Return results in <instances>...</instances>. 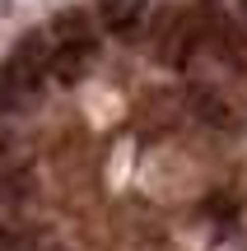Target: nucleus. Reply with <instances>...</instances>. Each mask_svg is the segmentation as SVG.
I'll return each instance as SVG.
<instances>
[{"instance_id":"nucleus-4","label":"nucleus","mask_w":247,"mask_h":251,"mask_svg":"<svg viewBox=\"0 0 247 251\" xmlns=\"http://www.w3.org/2000/svg\"><path fill=\"white\" fill-rule=\"evenodd\" d=\"M0 251H61V242L28 224H5L0 228Z\"/></svg>"},{"instance_id":"nucleus-5","label":"nucleus","mask_w":247,"mask_h":251,"mask_svg":"<svg viewBox=\"0 0 247 251\" xmlns=\"http://www.w3.org/2000/svg\"><path fill=\"white\" fill-rule=\"evenodd\" d=\"M145 9H149V0H98V14L112 33H131L145 19Z\"/></svg>"},{"instance_id":"nucleus-6","label":"nucleus","mask_w":247,"mask_h":251,"mask_svg":"<svg viewBox=\"0 0 247 251\" xmlns=\"http://www.w3.org/2000/svg\"><path fill=\"white\" fill-rule=\"evenodd\" d=\"M28 196V172L14 163V153L0 144V200L5 205H14V200H24Z\"/></svg>"},{"instance_id":"nucleus-1","label":"nucleus","mask_w":247,"mask_h":251,"mask_svg":"<svg viewBox=\"0 0 247 251\" xmlns=\"http://www.w3.org/2000/svg\"><path fill=\"white\" fill-rule=\"evenodd\" d=\"M52 75V51H47V37L42 33H28L19 37V47L9 51V61L0 65V107L19 112L37 98L42 79Z\"/></svg>"},{"instance_id":"nucleus-8","label":"nucleus","mask_w":247,"mask_h":251,"mask_svg":"<svg viewBox=\"0 0 247 251\" xmlns=\"http://www.w3.org/2000/svg\"><path fill=\"white\" fill-rule=\"evenodd\" d=\"M56 28L65 33V42H70V37H89V33H84V14H80V9H70V14H61V19H56Z\"/></svg>"},{"instance_id":"nucleus-7","label":"nucleus","mask_w":247,"mask_h":251,"mask_svg":"<svg viewBox=\"0 0 247 251\" xmlns=\"http://www.w3.org/2000/svg\"><path fill=\"white\" fill-rule=\"evenodd\" d=\"M192 107H196V117H201L205 126H220V130H229V126H233L229 102H224L220 93H210V89H192Z\"/></svg>"},{"instance_id":"nucleus-2","label":"nucleus","mask_w":247,"mask_h":251,"mask_svg":"<svg viewBox=\"0 0 247 251\" xmlns=\"http://www.w3.org/2000/svg\"><path fill=\"white\" fill-rule=\"evenodd\" d=\"M201 42V24L192 14H168L159 24V61L164 65H182Z\"/></svg>"},{"instance_id":"nucleus-3","label":"nucleus","mask_w":247,"mask_h":251,"mask_svg":"<svg viewBox=\"0 0 247 251\" xmlns=\"http://www.w3.org/2000/svg\"><path fill=\"white\" fill-rule=\"evenodd\" d=\"M89 61H93V37H70V42H61L52 51V75L61 84H75L89 70Z\"/></svg>"}]
</instances>
